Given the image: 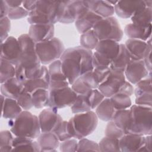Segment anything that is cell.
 I'll return each instance as SVG.
<instances>
[{
  "label": "cell",
  "mask_w": 152,
  "mask_h": 152,
  "mask_svg": "<svg viewBox=\"0 0 152 152\" xmlns=\"http://www.w3.org/2000/svg\"><path fill=\"white\" fill-rule=\"evenodd\" d=\"M65 1H37L36 8L29 12L27 21L30 25L52 24L59 22L62 18Z\"/></svg>",
  "instance_id": "cell-1"
},
{
  "label": "cell",
  "mask_w": 152,
  "mask_h": 152,
  "mask_svg": "<svg viewBox=\"0 0 152 152\" xmlns=\"http://www.w3.org/2000/svg\"><path fill=\"white\" fill-rule=\"evenodd\" d=\"M8 126L15 137L37 138L41 133L38 116L28 110H23L14 119H9Z\"/></svg>",
  "instance_id": "cell-2"
},
{
  "label": "cell",
  "mask_w": 152,
  "mask_h": 152,
  "mask_svg": "<svg viewBox=\"0 0 152 152\" xmlns=\"http://www.w3.org/2000/svg\"><path fill=\"white\" fill-rule=\"evenodd\" d=\"M99 119L93 110L75 114L68 121L69 134L72 138L80 140L91 134L96 129Z\"/></svg>",
  "instance_id": "cell-3"
},
{
  "label": "cell",
  "mask_w": 152,
  "mask_h": 152,
  "mask_svg": "<svg viewBox=\"0 0 152 152\" xmlns=\"http://www.w3.org/2000/svg\"><path fill=\"white\" fill-rule=\"evenodd\" d=\"M131 122L127 134L145 136L152 133V107L132 104Z\"/></svg>",
  "instance_id": "cell-4"
},
{
  "label": "cell",
  "mask_w": 152,
  "mask_h": 152,
  "mask_svg": "<svg viewBox=\"0 0 152 152\" xmlns=\"http://www.w3.org/2000/svg\"><path fill=\"white\" fill-rule=\"evenodd\" d=\"M63 42L58 37L37 43L36 50L42 65H49L52 62L59 59L65 51Z\"/></svg>",
  "instance_id": "cell-5"
},
{
  "label": "cell",
  "mask_w": 152,
  "mask_h": 152,
  "mask_svg": "<svg viewBox=\"0 0 152 152\" xmlns=\"http://www.w3.org/2000/svg\"><path fill=\"white\" fill-rule=\"evenodd\" d=\"M93 30L99 40H112L119 42L124 35L119 21L113 16L102 18L95 24Z\"/></svg>",
  "instance_id": "cell-6"
},
{
  "label": "cell",
  "mask_w": 152,
  "mask_h": 152,
  "mask_svg": "<svg viewBox=\"0 0 152 152\" xmlns=\"http://www.w3.org/2000/svg\"><path fill=\"white\" fill-rule=\"evenodd\" d=\"M20 49L21 57L18 64L28 68H34L42 65L36 50V43L28 34H21L18 38Z\"/></svg>",
  "instance_id": "cell-7"
},
{
  "label": "cell",
  "mask_w": 152,
  "mask_h": 152,
  "mask_svg": "<svg viewBox=\"0 0 152 152\" xmlns=\"http://www.w3.org/2000/svg\"><path fill=\"white\" fill-rule=\"evenodd\" d=\"M49 102L48 107L56 109L71 107L75 101L77 94L69 86L49 90Z\"/></svg>",
  "instance_id": "cell-8"
},
{
  "label": "cell",
  "mask_w": 152,
  "mask_h": 152,
  "mask_svg": "<svg viewBox=\"0 0 152 152\" xmlns=\"http://www.w3.org/2000/svg\"><path fill=\"white\" fill-rule=\"evenodd\" d=\"M60 60L62 69L69 85H71L81 75V67L80 61L68 49H65Z\"/></svg>",
  "instance_id": "cell-9"
},
{
  "label": "cell",
  "mask_w": 152,
  "mask_h": 152,
  "mask_svg": "<svg viewBox=\"0 0 152 152\" xmlns=\"http://www.w3.org/2000/svg\"><path fill=\"white\" fill-rule=\"evenodd\" d=\"M125 81L126 78L123 71L111 69L108 77L99 85L97 88L105 97H110L119 91Z\"/></svg>",
  "instance_id": "cell-10"
},
{
  "label": "cell",
  "mask_w": 152,
  "mask_h": 152,
  "mask_svg": "<svg viewBox=\"0 0 152 152\" xmlns=\"http://www.w3.org/2000/svg\"><path fill=\"white\" fill-rule=\"evenodd\" d=\"M41 132H53L63 119L58 113V109L48 107L43 109L38 116Z\"/></svg>",
  "instance_id": "cell-11"
},
{
  "label": "cell",
  "mask_w": 152,
  "mask_h": 152,
  "mask_svg": "<svg viewBox=\"0 0 152 152\" xmlns=\"http://www.w3.org/2000/svg\"><path fill=\"white\" fill-rule=\"evenodd\" d=\"M88 10L86 1H66L64 12L59 23L62 24L75 23L80 17Z\"/></svg>",
  "instance_id": "cell-12"
},
{
  "label": "cell",
  "mask_w": 152,
  "mask_h": 152,
  "mask_svg": "<svg viewBox=\"0 0 152 152\" xmlns=\"http://www.w3.org/2000/svg\"><path fill=\"white\" fill-rule=\"evenodd\" d=\"M20 57L21 49L18 39L10 36L4 42L1 43L0 58L15 66L19 64Z\"/></svg>",
  "instance_id": "cell-13"
},
{
  "label": "cell",
  "mask_w": 152,
  "mask_h": 152,
  "mask_svg": "<svg viewBox=\"0 0 152 152\" xmlns=\"http://www.w3.org/2000/svg\"><path fill=\"white\" fill-rule=\"evenodd\" d=\"M124 72L126 80L132 84H135L151 74L147 70L143 59H131Z\"/></svg>",
  "instance_id": "cell-14"
},
{
  "label": "cell",
  "mask_w": 152,
  "mask_h": 152,
  "mask_svg": "<svg viewBox=\"0 0 152 152\" xmlns=\"http://www.w3.org/2000/svg\"><path fill=\"white\" fill-rule=\"evenodd\" d=\"M124 45L132 60H142L144 59L147 52L152 48L151 37L146 42L141 40L128 39Z\"/></svg>",
  "instance_id": "cell-15"
},
{
  "label": "cell",
  "mask_w": 152,
  "mask_h": 152,
  "mask_svg": "<svg viewBox=\"0 0 152 152\" xmlns=\"http://www.w3.org/2000/svg\"><path fill=\"white\" fill-rule=\"evenodd\" d=\"M48 68L50 77L49 90L69 86V84L63 73L60 59L50 63Z\"/></svg>",
  "instance_id": "cell-16"
},
{
  "label": "cell",
  "mask_w": 152,
  "mask_h": 152,
  "mask_svg": "<svg viewBox=\"0 0 152 152\" xmlns=\"http://www.w3.org/2000/svg\"><path fill=\"white\" fill-rule=\"evenodd\" d=\"M146 7L144 1H118L114 6L115 13L120 18H131L136 12Z\"/></svg>",
  "instance_id": "cell-17"
},
{
  "label": "cell",
  "mask_w": 152,
  "mask_h": 152,
  "mask_svg": "<svg viewBox=\"0 0 152 152\" xmlns=\"http://www.w3.org/2000/svg\"><path fill=\"white\" fill-rule=\"evenodd\" d=\"M54 24H36L30 25L28 34L37 43L52 39L54 37Z\"/></svg>",
  "instance_id": "cell-18"
},
{
  "label": "cell",
  "mask_w": 152,
  "mask_h": 152,
  "mask_svg": "<svg viewBox=\"0 0 152 152\" xmlns=\"http://www.w3.org/2000/svg\"><path fill=\"white\" fill-rule=\"evenodd\" d=\"M144 136L133 134H125L119 139L121 151H139L144 145Z\"/></svg>",
  "instance_id": "cell-19"
},
{
  "label": "cell",
  "mask_w": 152,
  "mask_h": 152,
  "mask_svg": "<svg viewBox=\"0 0 152 152\" xmlns=\"http://www.w3.org/2000/svg\"><path fill=\"white\" fill-rule=\"evenodd\" d=\"M119 47L120 43L118 42L112 40H102L99 41L95 48V52L112 62L118 53Z\"/></svg>",
  "instance_id": "cell-20"
},
{
  "label": "cell",
  "mask_w": 152,
  "mask_h": 152,
  "mask_svg": "<svg viewBox=\"0 0 152 152\" xmlns=\"http://www.w3.org/2000/svg\"><path fill=\"white\" fill-rule=\"evenodd\" d=\"M86 3L89 10L102 18L112 17L115 14L114 6L110 5L107 1L90 0L86 1Z\"/></svg>",
  "instance_id": "cell-21"
},
{
  "label": "cell",
  "mask_w": 152,
  "mask_h": 152,
  "mask_svg": "<svg viewBox=\"0 0 152 152\" xmlns=\"http://www.w3.org/2000/svg\"><path fill=\"white\" fill-rule=\"evenodd\" d=\"M2 102L1 116L7 119L16 118L23 110L15 99L5 97L1 94Z\"/></svg>",
  "instance_id": "cell-22"
},
{
  "label": "cell",
  "mask_w": 152,
  "mask_h": 152,
  "mask_svg": "<svg viewBox=\"0 0 152 152\" xmlns=\"http://www.w3.org/2000/svg\"><path fill=\"white\" fill-rule=\"evenodd\" d=\"M124 33L129 39L146 42L151 37V25L142 27L132 23H129L124 28Z\"/></svg>",
  "instance_id": "cell-23"
},
{
  "label": "cell",
  "mask_w": 152,
  "mask_h": 152,
  "mask_svg": "<svg viewBox=\"0 0 152 152\" xmlns=\"http://www.w3.org/2000/svg\"><path fill=\"white\" fill-rule=\"evenodd\" d=\"M102 18L91 11L88 10L75 21V26L78 32L81 34L93 30L95 24Z\"/></svg>",
  "instance_id": "cell-24"
},
{
  "label": "cell",
  "mask_w": 152,
  "mask_h": 152,
  "mask_svg": "<svg viewBox=\"0 0 152 152\" xmlns=\"http://www.w3.org/2000/svg\"><path fill=\"white\" fill-rule=\"evenodd\" d=\"M24 90V85L21 84L15 77L1 84V93L5 97L12 98L16 100Z\"/></svg>",
  "instance_id": "cell-25"
},
{
  "label": "cell",
  "mask_w": 152,
  "mask_h": 152,
  "mask_svg": "<svg viewBox=\"0 0 152 152\" xmlns=\"http://www.w3.org/2000/svg\"><path fill=\"white\" fill-rule=\"evenodd\" d=\"M40 151H56L60 141L54 132H41L37 138Z\"/></svg>",
  "instance_id": "cell-26"
},
{
  "label": "cell",
  "mask_w": 152,
  "mask_h": 152,
  "mask_svg": "<svg viewBox=\"0 0 152 152\" xmlns=\"http://www.w3.org/2000/svg\"><path fill=\"white\" fill-rule=\"evenodd\" d=\"M12 151H40L38 142L25 137H15L12 141Z\"/></svg>",
  "instance_id": "cell-27"
},
{
  "label": "cell",
  "mask_w": 152,
  "mask_h": 152,
  "mask_svg": "<svg viewBox=\"0 0 152 152\" xmlns=\"http://www.w3.org/2000/svg\"><path fill=\"white\" fill-rule=\"evenodd\" d=\"M95 109L98 119L104 122L111 121L116 111L109 97H104Z\"/></svg>",
  "instance_id": "cell-28"
},
{
  "label": "cell",
  "mask_w": 152,
  "mask_h": 152,
  "mask_svg": "<svg viewBox=\"0 0 152 152\" xmlns=\"http://www.w3.org/2000/svg\"><path fill=\"white\" fill-rule=\"evenodd\" d=\"M130 61L131 57L125 46L124 43H120L119 52L110 63V69L124 72Z\"/></svg>",
  "instance_id": "cell-29"
},
{
  "label": "cell",
  "mask_w": 152,
  "mask_h": 152,
  "mask_svg": "<svg viewBox=\"0 0 152 152\" xmlns=\"http://www.w3.org/2000/svg\"><path fill=\"white\" fill-rule=\"evenodd\" d=\"M112 121L118 127L122 129L125 134H127L131 122L129 108L116 110Z\"/></svg>",
  "instance_id": "cell-30"
},
{
  "label": "cell",
  "mask_w": 152,
  "mask_h": 152,
  "mask_svg": "<svg viewBox=\"0 0 152 152\" xmlns=\"http://www.w3.org/2000/svg\"><path fill=\"white\" fill-rule=\"evenodd\" d=\"M132 23L147 27L151 25L152 22V8L145 7L136 12L131 18Z\"/></svg>",
  "instance_id": "cell-31"
},
{
  "label": "cell",
  "mask_w": 152,
  "mask_h": 152,
  "mask_svg": "<svg viewBox=\"0 0 152 152\" xmlns=\"http://www.w3.org/2000/svg\"><path fill=\"white\" fill-rule=\"evenodd\" d=\"M33 106L36 109L48 107L49 102V90L39 89L31 93Z\"/></svg>",
  "instance_id": "cell-32"
},
{
  "label": "cell",
  "mask_w": 152,
  "mask_h": 152,
  "mask_svg": "<svg viewBox=\"0 0 152 152\" xmlns=\"http://www.w3.org/2000/svg\"><path fill=\"white\" fill-rule=\"evenodd\" d=\"M70 107L72 113L74 114L92 110L87 94L77 95L75 101Z\"/></svg>",
  "instance_id": "cell-33"
},
{
  "label": "cell",
  "mask_w": 152,
  "mask_h": 152,
  "mask_svg": "<svg viewBox=\"0 0 152 152\" xmlns=\"http://www.w3.org/2000/svg\"><path fill=\"white\" fill-rule=\"evenodd\" d=\"M109 98L116 110L129 109L132 105L130 96L123 93H117Z\"/></svg>",
  "instance_id": "cell-34"
},
{
  "label": "cell",
  "mask_w": 152,
  "mask_h": 152,
  "mask_svg": "<svg viewBox=\"0 0 152 152\" xmlns=\"http://www.w3.org/2000/svg\"><path fill=\"white\" fill-rule=\"evenodd\" d=\"M15 77V66L0 58V83L2 84L8 80Z\"/></svg>",
  "instance_id": "cell-35"
},
{
  "label": "cell",
  "mask_w": 152,
  "mask_h": 152,
  "mask_svg": "<svg viewBox=\"0 0 152 152\" xmlns=\"http://www.w3.org/2000/svg\"><path fill=\"white\" fill-rule=\"evenodd\" d=\"M99 41L93 30L81 34L80 37V46L90 50L95 49Z\"/></svg>",
  "instance_id": "cell-36"
},
{
  "label": "cell",
  "mask_w": 152,
  "mask_h": 152,
  "mask_svg": "<svg viewBox=\"0 0 152 152\" xmlns=\"http://www.w3.org/2000/svg\"><path fill=\"white\" fill-rule=\"evenodd\" d=\"M23 85L24 90L31 94L39 89L49 90V83L41 78L29 80Z\"/></svg>",
  "instance_id": "cell-37"
},
{
  "label": "cell",
  "mask_w": 152,
  "mask_h": 152,
  "mask_svg": "<svg viewBox=\"0 0 152 152\" xmlns=\"http://www.w3.org/2000/svg\"><path fill=\"white\" fill-rule=\"evenodd\" d=\"M100 151H121L119 139L104 136L98 143Z\"/></svg>",
  "instance_id": "cell-38"
},
{
  "label": "cell",
  "mask_w": 152,
  "mask_h": 152,
  "mask_svg": "<svg viewBox=\"0 0 152 152\" xmlns=\"http://www.w3.org/2000/svg\"><path fill=\"white\" fill-rule=\"evenodd\" d=\"M134 94L135 97L146 93H152L151 73L147 77L142 79L135 84Z\"/></svg>",
  "instance_id": "cell-39"
},
{
  "label": "cell",
  "mask_w": 152,
  "mask_h": 152,
  "mask_svg": "<svg viewBox=\"0 0 152 152\" xmlns=\"http://www.w3.org/2000/svg\"><path fill=\"white\" fill-rule=\"evenodd\" d=\"M11 131L4 130L0 132V151H12L14 137Z\"/></svg>",
  "instance_id": "cell-40"
},
{
  "label": "cell",
  "mask_w": 152,
  "mask_h": 152,
  "mask_svg": "<svg viewBox=\"0 0 152 152\" xmlns=\"http://www.w3.org/2000/svg\"><path fill=\"white\" fill-rule=\"evenodd\" d=\"M77 151H100L98 143L96 142L83 138L78 142Z\"/></svg>",
  "instance_id": "cell-41"
},
{
  "label": "cell",
  "mask_w": 152,
  "mask_h": 152,
  "mask_svg": "<svg viewBox=\"0 0 152 152\" xmlns=\"http://www.w3.org/2000/svg\"><path fill=\"white\" fill-rule=\"evenodd\" d=\"M125 134V132L118 127L112 120L107 122L104 130L105 136L119 139Z\"/></svg>",
  "instance_id": "cell-42"
},
{
  "label": "cell",
  "mask_w": 152,
  "mask_h": 152,
  "mask_svg": "<svg viewBox=\"0 0 152 152\" xmlns=\"http://www.w3.org/2000/svg\"><path fill=\"white\" fill-rule=\"evenodd\" d=\"M16 100L23 110H29L33 107L31 100V94L25 90L21 92Z\"/></svg>",
  "instance_id": "cell-43"
},
{
  "label": "cell",
  "mask_w": 152,
  "mask_h": 152,
  "mask_svg": "<svg viewBox=\"0 0 152 152\" xmlns=\"http://www.w3.org/2000/svg\"><path fill=\"white\" fill-rule=\"evenodd\" d=\"M57 136L60 142L72 138L71 134H69L68 126V121H62L59 126L53 132Z\"/></svg>",
  "instance_id": "cell-44"
},
{
  "label": "cell",
  "mask_w": 152,
  "mask_h": 152,
  "mask_svg": "<svg viewBox=\"0 0 152 152\" xmlns=\"http://www.w3.org/2000/svg\"><path fill=\"white\" fill-rule=\"evenodd\" d=\"M87 95L92 110L96 109L105 97L98 88L91 90Z\"/></svg>",
  "instance_id": "cell-45"
},
{
  "label": "cell",
  "mask_w": 152,
  "mask_h": 152,
  "mask_svg": "<svg viewBox=\"0 0 152 152\" xmlns=\"http://www.w3.org/2000/svg\"><path fill=\"white\" fill-rule=\"evenodd\" d=\"M110 71V68H93L92 70V74L96 83L99 86L106 80L109 75Z\"/></svg>",
  "instance_id": "cell-46"
},
{
  "label": "cell",
  "mask_w": 152,
  "mask_h": 152,
  "mask_svg": "<svg viewBox=\"0 0 152 152\" xmlns=\"http://www.w3.org/2000/svg\"><path fill=\"white\" fill-rule=\"evenodd\" d=\"M11 30V20L5 17L0 18V38L1 43L4 42L8 37V33Z\"/></svg>",
  "instance_id": "cell-47"
},
{
  "label": "cell",
  "mask_w": 152,
  "mask_h": 152,
  "mask_svg": "<svg viewBox=\"0 0 152 152\" xmlns=\"http://www.w3.org/2000/svg\"><path fill=\"white\" fill-rule=\"evenodd\" d=\"M71 86L72 89L77 95L86 94L92 90L80 77H78Z\"/></svg>",
  "instance_id": "cell-48"
},
{
  "label": "cell",
  "mask_w": 152,
  "mask_h": 152,
  "mask_svg": "<svg viewBox=\"0 0 152 152\" xmlns=\"http://www.w3.org/2000/svg\"><path fill=\"white\" fill-rule=\"evenodd\" d=\"M29 12L27 11L23 6L16 8H10L8 17L12 20H16L23 18L28 16Z\"/></svg>",
  "instance_id": "cell-49"
},
{
  "label": "cell",
  "mask_w": 152,
  "mask_h": 152,
  "mask_svg": "<svg viewBox=\"0 0 152 152\" xmlns=\"http://www.w3.org/2000/svg\"><path fill=\"white\" fill-rule=\"evenodd\" d=\"M59 150L62 152L77 151L78 141L77 139L72 138L60 142Z\"/></svg>",
  "instance_id": "cell-50"
},
{
  "label": "cell",
  "mask_w": 152,
  "mask_h": 152,
  "mask_svg": "<svg viewBox=\"0 0 152 152\" xmlns=\"http://www.w3.org/2000/svg\"><path fill=\"white\" fill-rule=\"evenodd\" d=\"M111 62L100 55L96 52H93V68H110Z\"/></svg>",
  "instance_id": "cell-51"
},
{
  "label": "cell",
  "mask_w": 152,
  "mask_h": 152,
  "mask_svg": "<svg viewBox=\"0 0 152 152\" xmlns=\"http://www.w3.org/2000/svg\"><path fill=\"white\" fill-rule=\"evenodd\" d=\"M135 103L137 105L151 107L152 106V93H146L135 97Z\"/></svg>",
  "instance_id": "cell-52"
},
{
  "label": "cell",
  "mask_w": 152,
  "mask_h": 152,
  "mask_svg": "<svg viewBox=\"0 0 152 152\" xmlns=\"http://www.w3.org/2000/svg\"><path fill=\"white\" fill-rule=\"evenodd\" d=\"M131 83L126 80L124 83L122 84L121 87L120 88L119 91L118 93H123L125 94H126L129 96H132L134 94V88Z\"/></svg>",
  "instance_id": "cell-53"
},
{
  "label": "cell",
  "mask_w": 152,
  "mask_h": 152,
  "mask_svg": "<svg viewBox=\"0 0 152 152\" xmlns=\"http://www.w3.org/2000/svg\"><path fill=\"white\" fill-rule=\"evenodd\" d=\"M139 151H151V135L144 136V145L140 149Z\"/></svg>",
  "instance_id": "cell-54"
},
{
  "label": "cell",
  "mask_w": 152,
  "mask_h": 152,
  "mask_svg": "<svg viewBox=\"0 0 152 152\" xmlns=\"http://www.w3.org/2000/svg\"><path fill=\"white\" fill-rule=\"evenodd\" d=\"M10 8L5 0H2L0 4V18L8 16Z\"/></svg>",
  "instance_id": "cell-55"
},
{
  "label": "cell",
  "mask_w": 152,
  "mask_h": 152,
  "mask_svg": "<svg viewBox=\"0 0 152 152\" xmlns=\"http://www.w3.org/2000/svg\"><path fill=\"white\" fill-rule=\"evenodd\" d=\"M151 51L152 48L149 49L147 52L146 55L145 56L143 61L144 62V64L146 66V68L149 72L151 73V68H152V65H151Z\"/></svg>",
  "instance_id": "cell-56"
},
{
  "label": "cell",
  "mask_w": 152,
  "mask_h": 152,
  "mask_svg": "<svg viewBox=\"0 0 152 152\" xmlns=\"http://www.w3.org/2000/svg\"><path fill=\"white\" fill-rule=\"evenodd\" d=\"M37 2V1H23L22 6L30 12L36 8Z\"/></svg>",
  "instance_id": "cell-57"
},
{
  "label": "cell",
  "mask_w": 152,
  "mask_h": 152,
  "mask_svg": "<svg viewBox=\"0 0 152 152\" xmlns=\"http://www.w3.org/2000/svg\"><path fill=\"white\" fill-rule=\"evenodd\" d=\"M7 4L10 8H13L18 7L22 5L23 1H17V0H5Z\"/></svg>",
  "instance_id": "cell-58"
},
{
  "label": "cell",
  "mask_w": 152,
  "mask_h": 152,
  "mask_svg": "<svg viewBox=\"0 0 152 152\" xmlns=\"http://www.w3.org/2000/svg\"><path fill=\"white\" fill-rule=\"evenodd\" d=\"M144 2L146 7L152 8V1L147 0V1H144Z\"/></svg>",
  "instance_id": "cell-59"
},
{
  "label": "cell",
  "mask_w": 152,
  "mask_h": 152,
  "mask_svg": "<svg viewBox=\"0 0 152 152\" xmlns=\"http://www.w3.org/2000/svg\"><path fill=\"white\" fill-rule=\"evenodd\" d=\"M107 1L110 5H112L113 6H115L118 2V1Z\"/></svg>",
  "instance_id": "cell-60"
}]
</instances>
